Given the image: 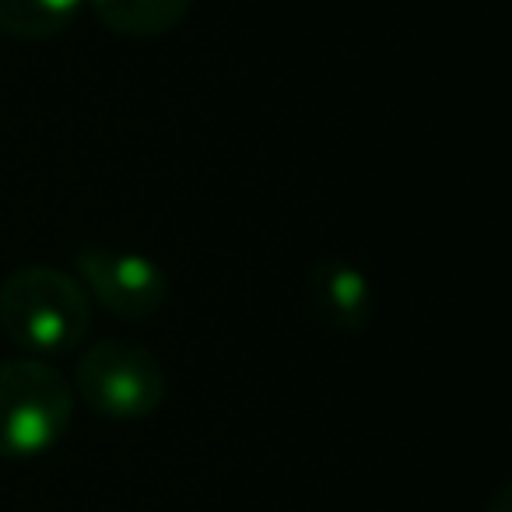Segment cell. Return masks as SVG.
Masks as SVG:
<instances>
[{"instance_id":"6da1fadb","label":"cell","mask_w":512,"mask_h":512,"mask_svg":"<svg viewBox=\"0 0 512 512\" xmlns=\"http://www.w3.org/2000/svg\"><path fill=\"white\" fill-rule=\"evenodd\" d=\"M0 327L22 351H74L92 330V295L57 267H18L0 285Z\"/></svg>"},{"instance_id":"7a4b0ae2","label":"cell","mask_w":512,"mask_h":512,"mask_svg":"<svg viewBox=\"0 0 512 512\" xmlns=\"http://www.w3.org/2000/svg\"><path fill=\"white\" fill-rule=\"evenodd\" d=\"M74 418V386L36 358L0 362V456L32 460L57 446Z\"/></svg>"},{"instance_id":"3957f363","label":"cell","mask_w":512,"mask_h":512,"mask_svg":"<svg viewBox=\"0 0 512 512\" xmlns=\"http://www.w3.org/2000/svg\"><path fill=\"white\" fill-rule=\"evenodd\" d=\"M74 390L102 418L137 421L165 404L169 376L151 348L127 337H106L81 355Z\"/></svg>"},{"instance_id":"277c9868","label":"cell","mask_w":512,"mask_h":512,"mask_svg":"<svg viewBox=\"0 0 512 512\" xmlns=\"http://www.w3.org/2000/svg\"><path fill=\"white\" fill-rule=\"evenodd\" d=\"M78 274L88 295L99 299L120 320H148L169 299V278L141 253L109 246H88L78 253Z\"/></svg>"},{"instance_id":"5b68a950","label":"cell","mask_w":512,"mask_h":512,"mask_svg":"<svg viewBox=\"0 0 512 512\" xmlns=\"http://www.w3.org/2000/svg\"><path fill=\"white\" fill-rule=\"evenodd\" d=\"M306 299L313 316L334 334H362L372 323V285L355 264L327 256L320 264L309 267Z\"/></svg>"},{"instance_id":"8992f818","label":"cell","mask_w":512,"mask_h":512,"mask_svg":"<svg viewBox=\"0 0 512 512\" xmlns=\"http://www.w3.org/2000/svg\"><path fill=\"white\" fill-rule=\"evenodd\" d=\"M106 29L130 39L165 36L183 22L190 0H88Z\"/></svg>"},{"instance_id":"52a82bcc","label":"cell","mask_w":512,"mask_h":512,"mask_svg":"<svg viewBox=\"0 0 512 512\" xmlns=\"http://www.w3.org/2000/svg\"><path fill=\"white\" fill-rule=\"evenodd\" d=\"M85 0H0V32L11 39H53L74 22Z\"/></svg>"},{"instance_id":"ba28073f","label":"cell","mask_w":512,"mask_h":512,"mask_svg":"<svg viewBox=\"0 0 512 512\" xmlns=\"http://www.w3.org/2000/svg\"><path fill=\"white\" fill-rule=\"evenodd\" d=\"M505 502H509V488L498 491V502L491 505V512H509V509H505Z\"/></svg>"}]
</instances>
